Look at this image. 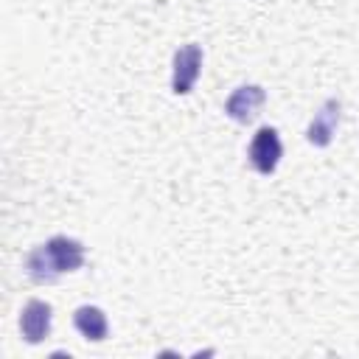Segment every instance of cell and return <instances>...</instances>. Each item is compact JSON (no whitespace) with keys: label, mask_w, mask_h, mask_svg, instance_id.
I'll return each instance as SVG.
<instances>
[{"label":"cell","mask_w":359,"mask_h":359,"mask_svg":"<svg viewBox=\"0 0 359 359\" xmlns=\"http://www.w3.org/2000/svg\"><path fill=\"white\" fill-rule=\"evenodd\" d=\"M73 325L87 342H104L109 337V320H107L104 309L90 306V303H84L73 311Z\"/></svg>","instance_id":"cell-7"},{"label":"cell","mask_w":359,"mask_h":359,"mask_svg":"<svg viewBox=\"0 0 359 359\" xmlns=\"http://www.w3.org/2000/svg\"><path fill=\"white\" fill-rule=\"evenodd\" d=\"M339 121H342V104H339V98H328V101H323V104L317 107L314 118L309 121L306 140H309L311 146H317V149H325V146L334 140Z\"/></svg>","instance_id":"cell-6"},{"label":"cell","mask_w":359,"mask_h":359,"mask_svg":"<svg viewBox=\"0 0 359 359\" xmlns=\"http://www.w3.org/2000/svg\"><path fill=\"white\" fill-rule=\"evenodd\" d=\"M202 45L196 42H188V45H180L174 50V62H171V90L177 95H188L202 73Z\"/></svg>","instance_id":"cell-2"},{"label":"cell","mask_w":359,"mask_h":359,"mask_svg":"<svg viewBox=\"0 0 359 359\" xmlns=\"http://www.w3.org/2000/svg\"><path fill=\"white\" fill-rule=\"evenodd\" d=\"M84 266V244L73 236H50L25 255V272L34 283H56L67 272Z\"/></svg>","instance_id":"cell-1"},{"label":"cell","mask_w":359,"mask_h":359,"mask_svg":"<svg viewBox=\"0 0 359 359\" xmlns=\"http://www.w3.org/2000/svg\"><path fill=\"white\" fill-rule=\"evenodd\" d=\"M50 325H53V309L50 303L39 300V297H31L22 311H20V334L28 345H39L42 339H48L50 334Z\"/></svg>","instance_id":"cell-5"},{"label":"cell","mask_w":359,"mask_h":359,"mask_svg":"<svg viewBox=\"0 0 359 359\" xmlns=\"http://www.w3.org/2000/svg\"><path fill=\"white\" fill-rule=\"evenodd\" d=\"M264 101H266V90H264L261 84H241V87H236V90L227 95V101H224V115H227L230 121L247 126V123H252V121L258 118Z\"/></svg>","instance_id":"cell-4"},{"label":"cell","mask_w":359,"mask_h":359,"mask_svg":"<svg viewBox=\"0 0 359 359\" xmlns=\"http://www.w3.org/2000/svg\"><path fill=\"white\" fill-rule=\"evenodd\" d=\"M280 157H283V146H280L278 129H275V126H261V129L252 135L250 149H247L250 165H252L261 177H269V174H275Z\"/></svg>","instance_id":"cell-3"}]
</instances>
